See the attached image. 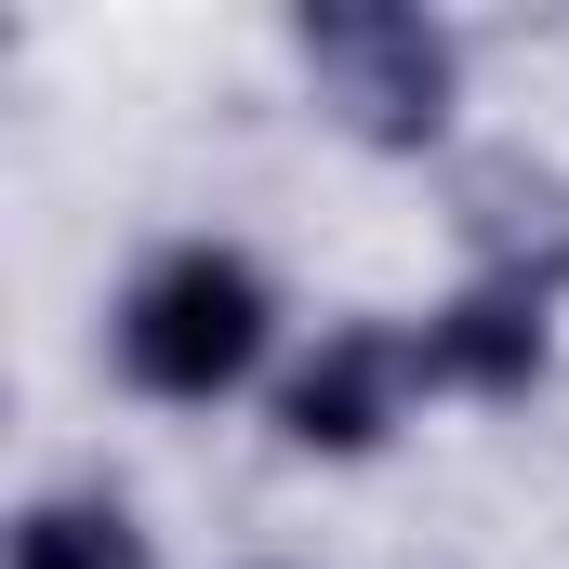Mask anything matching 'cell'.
Segmentation results:
<instances>
[{
    "label": "cell",
    "instance_id": "cell-1",
    "mask_svg": "<svg viewBox=\"0 0 569 569\" xmlns=\"http://www.w3.org/2000/svg\"><path fill=\"white\" fill-rule=\"evenodd\" d=\"M266 331H279V291H266V266H252L239 239H172V252H146L133 291H120V318H107L120 385L159 398V411L239 398V385L266 371Z\"/></svg>",
    "mask_w": 569,
    "mask_h": 569
},
{
    "label": "cell",
    "instance_id": "cell-2",
    "mask_svg": "<svg viewBox=\"0 0 569 569\" xmlns=\"http://www.w3.org/2000/svg\"><path fill=\"white\" fill-rule=\"evenodd\" d=\"M305 67H318V93H331V120L358 146H437L450 133V107H463V40L411 13V0H318L305 13Z\"/></svg>",
    "mask_w": 569,
    "mask_h": 569
},
{
    "label": "cell",
    "instance_id": "cell-3",
    "mask_svg": "<svg viewBox=\"0 0 569 569\" xmlns=\"http://www.w3.org/2000/svg\"><path fill=\"white\" fill-rule=\"evenodd\" d=\"M543 371H557V279H530V266H477L411 331V385L425 398H530Z\"/></svg>",
    "mask_w": 569,
    "mask_h": 569
},
{
    "label": "cell",
    "instance_id": "cell-4",
    "mask_svg": "<svg viewBox=\"0 0 569 569\" xmlns=\"http://www.w3.org/2000/svg\"><path fill=\"white\" fill-rule=\"evenodd\" d=\"M411 411V331H318V358H291L279 385V437L291 450H318V463H358V450H385Z\"/></svg>",
    "mask_w": 569,
    "mask_h": 569
},
{
    "label": "cell",
    "instance_id": "cell-5",
    "mask_svg": "<svg viewBox=\"0 0 569 569\" xmlns=\"http://www.w3.org/2000/svg\"><path fill=\"white\" fill-rule=\"evenodd\" d=\"M13 569H146V530L120 490H40L13 517Z\"/></svg>",
    "mask_w": 569,
    "mask_h": 569
}]
</instances>
